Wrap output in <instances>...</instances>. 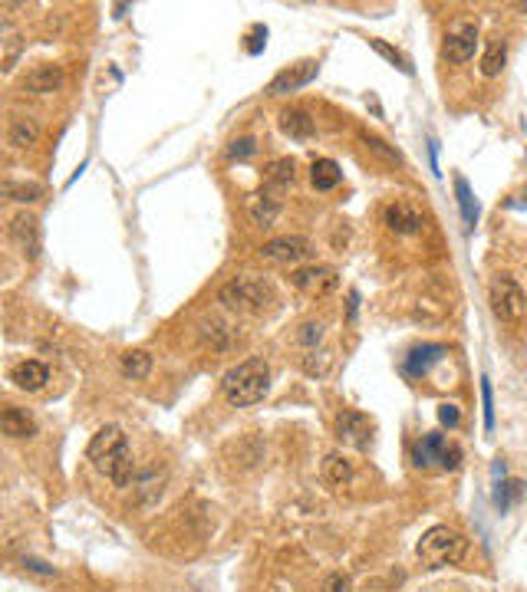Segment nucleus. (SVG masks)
<instances>
[{
    "label": "nucleus",
    "mask_w": 527,
    "mask_h": 592,
    "mask_svg": "<svg viewBox=\"0 0 527 592\" xmlns=\"http://www.w3.org/2000/svg\"><path fill=\"white\" fill-rule=\"evenodd\" d=\"M86 457L116 488H129V480H132V447H129V438L122 435V428L116 425L99 428L93 435V441H89V447H86Z\"/></svg>",
    "instance_id": "nucleus-1"
},
{
    "label": "nucleus",
    "mask_w": 527,
    "mask_h": 592,
    "mask_svg": "<svg viewBox=\"0 0 527 592\" xmlns=\"http://www.w3.org/2000/svg\"><path fill=\"white\" fill-rule=\"evenodd\" d=\"M267 392H271V365L264 359H244L234 369H228L222 379V395L234 408L257 405Z\"/></svg>",
    "instance_id": "nucleus-2"
},
{
    "label": "nucleus",
    "mask_w": 527,
    "mask_h": 592,
    "mask_svg": "<svg viewBox=\"0 0 527 592\" xmlns=\"http://www.w3.org/2000/svg\"><path fill=\"white\" fill-rule=\"evenodd\" d=\"M415 553H419V560L425 570H445V566H458V563L464 560L468 540H464L458 530L439 523V527H429V530L422 533Z\"/></svg>",
    "instance_id": "nucleus-3"
},
{
    "label": "nucleus",
    "mask_w": 527,
    "mask_h": 592,
    "mask_svg": "<svg viewBox=\"0 0 527 592\" xmlns=\"http://www.w3.org/2000/svg\"><path fill=\"white\" fill-rule=\"evenodd\" d=\"M218 303H224L228 310H238V313H267L271 310V303H274V287L261 277H251V273H244V277H234L228 280L218 290Z\"/></svg>",
    "instance_id": "nucleus-4"
},
{
    "label": "nucleus",
    "mask_w": 527,
    "mask_h": 592,
    "mask_svg": "<svg viewBox=\"0 0 527 592\" xmlns=\"http://www.w3.org/2000/svg\"><path fill=\"white\" fill-rule=\"evenodd\" d=\"M412 461H415V468L422 471H432V468H445V471H455L462 464V447L452 445L445 435H422L412 447Z\"/></svg>",
    "instance_id": "nucleus-5"
},
{
    "label": "nucleus",
    "mask_w": 527,
    "mask_h": 592,
    "mask_svg": "<svg viewBox=\"0 0 527 592\" xmlns=\"http://www.w3.org/2000/svg\"><path fill=\"white\" fill-rule=\"evenodd\" d=\"M488 303H491V313H495L501 322H521L527 313V296L521 290V283L514 277H495L491 280V290H488Z\"/></svg>",
    "instance_id": "nucleus-6"
},
{
    "label": "nucleus",
    "mask_w": 527,
    "mask_h": 592,
    "mask_svg": "<svg viewBox=\"0 0 527 592\" xmlns=\"http://www.w3.org/2000/svg\"><path fill=\"white\" fill-rule=\"evenodd\" d=\"M290 280H294V287L304 296H314V300H320V296H327V293L337 290V271L333 267H323V263H310V267H297L294 273H290Z\"/></svg>",
    "instance_id": "nucleus-7"
},
{
    "label": "nucleus",
    "mask_w": 527,
    "mask_h": 592,
    "mask_svg": "<svg viewBox=\"0 0 527 592\" xmlns=\"http://www.w3.org/2000/svg\"><path fill=\"white\" fill-rule=\"evenodd\" d=\"M478 50V27L474 23H455L452 30L445 33V43H442V56L455 66H462L468 63Z\"/></svg>",
    "instance_id": "nucleus-8"
},
{
    "label": "nucleus",
    "mask_w": 527,
    "mask_h": 592,
    "mask_svg": "<svg viewBox=\"0 0 527 592\" xmlns=\"http://www.w3.org/2000/svg\"><path fill=\"white\" fill-rule=\"evenodd\" d=\"M337 438L343 445L356 447V451H369V445H372V421L363 412L347 408L337 418Z\"/></svg>",
    "instance_id": "nucleus-9"
},
{
    "label": "nucleus",
    "mask_w": 527,
    "mask_h": 592,
    "mask_svg": "<svg viewBox=\"0 0 527 592\" xmlns=\"http://www.w3.org/2000/svg\"><path fill=\"white\" fill-rule=\"evenodd\" d=\"M261 257L271 263H300V260L314 257V244L306 238H274L261 247Z\"/></svg>",
    "instance_id": "nucleus-10"
},
{
    "label": "nucleus",
    "mask_w": 527,
    "mask_h": 592,
    "mask_svg": "<svg viewBox=\"0 0 527 592\" xmlns=\"http://www.w3.org/2000/svg\"><path fill=\"white\" fill-rule=\"evenodd\" d=\"M316 70H320V63L316 60H300V63H294V66H287V70H280V73L271 79L267 96H287V93L304 89V86L316 76Z\"/></svg>",
    "instance_id": "nucleus-11"
},
{
    "label": "nucleus",
    "mask_w": 527,
    "mask_h": 592,
    "mask_svg": "<svg viewBox=\"0 0 527 592\" xmlns=\"http://www.w3.org/2000/svg\"><path fill=\"white\" fill-rule=\"evenodd\" d=\"M60 86H63V66H56V63H40L23 76V93L30 96H50Z\"/></svg>",
    "instance_id": "nucleus-12"
},
{
    "label": "nucleus",
    "mask_w": 527,
    "mask_h": 592,
    "mask_svg": "<svg viewBox=\"0 0 527 592\" xmlns=\"http://www.w3.org/2000/svg\"><path fill=\"white\" fill-rule=\"evenodd\" d=\"M448 355V349L439 343H422L415 346L409 355H406V363H402V372L412 375V379H422V375L432 372V365H439Z\"/></svg>",
    "instance_id": "nucleus-13"
},
{
    "label": "nucleus",
    "mask_w": 527,
    "mask_h": 592,
    "mask_svg": "<svg viewBox=\"0 0 527 592\" xmlns=\"http://www.w3.org/2000/svg\"><path fill=\"white\" fill-rule=\"evenodd\" d=\"M297 178V165L294 158H277V162H271V165L264 168L261 175V191H267V195L280 197L287 191V188L294 185Z\"/></svg>",
    "instance_id": "nucleus-14"
},
{
    "label": "nucleus",
    "mask_w": 527,
    "mask_h": 592,
    "mask_svg": "<svg viewBox=\"0 0 527 592\" xmlns=\"http://www.w3.org/2000/svg\"><path fill=\"white\" fill-rule=\"evenodd\" d=\"M11 238L27 257H37L40 254V221L33 214H17L11 221Z\"/></svg>",
    "instance_id": "nucleus-15"
},
{
    "label": "nucleus",
    "mask_w": 527,
    "mask_h": 592,
    "mask_svg": "<svg viewBox=\"0 0 527 592\" xmlns=\"http://www.w3.org/2000/svg\"><path fill=\"white\" fill-rule=\"evenodd\" d=\"M382 224L392 230V234H415L422 228V214L406 201H396L389 208L382 211Z\"/></svg>",
    "instance_id": "nucleus-16"
},
{
    "label": "nucleus",
    "mask_w": 527,
    "mask_h": 592,
    "mask_svg": "<svg viewBox=\"0 0 527 592\" xmlns=\"http://www.w3.org/2000/svg\"><path fill=\"white\" fill-rule=\"evenodd\" d=\"M11 382L17 388H23V392H40L43 385L50 382V369L43 363H37V359H27V363L11 369Z\"/></svg>",
    "instance_id": "nucleus-17"
},
{
    "label": "nucleus",
    "mask_w": 527,
    "mask_h": 592,
    "mask_svg": "<svg viewBox=\"0 0 527 592\" xmlns=\"http://www.w3.org/2000/svg\"><path fill=\"white\" fill-rule=\"evenodd\" d=\"M280 132L290 136L294 142H306V138L316 136V125L306 109H284L280 113Z\"/></svg>",
    "instance_id": "nucleus-18"
},
{
    "label": "nucleus",
    "mask_w": 527,
    "mask_h": 592,
    "mask_svg": "<svg viewBox=\"0 0 527 592\" xmlns=\"http://www.w3.org/2000/svg\"><path fill=\"white\" fill-rule=\"evenodd\" d=\"M247 214H251V221L257 228H271L277 221V214H280V197L257 191V195L247 197Z\"/></svg>",
    "instance_id": "nucleus-19"
},
{
    "label": "nucleus",
    "mask_w": 527,
    "mask_h": 592,
    "mask_svg": "<svg viewBox=\"0 0 527 592\" xmlns=\"http://www.w3.org/2000/svg\"><path fill=\"white\" fill-rule=\"evenodd\" d=\"M0 428H4V435L7 438H33L37 435V421L17 405H7L4 412H0Z\"/></svg>",
    "instance_id": "nucleus-20"
},
{
    "label": "nucleus",
    "mask_w": 527,
    "mask_h": 592,
    "mask_svg": "<svg viewBox=\"0 0 527 592\" xmlns=\"http://www.w3.org/2000/svg\"><path fill=\"white\" fill-rule=\"evenodd\" d=\"M455 201H458V211H462L464 230L472 234L474 224H478V201H474L472 185H468L462 175H455Z\"/></svg>",
    "instance_id": "nucleus-21"
},
{
    "label": "nucleus",
    "mask_w": 527,
    "mask_h": 592,
    "mask_svg": "<svg viewBox=\"0 0 527 592\" xmlns=\"http://www.w3.org/2000/svg\"><path fill=\"white\" fill-rule=\"evenodd\" d=\"M339 178H343V171L333 158H316L310 165V181H314L316 191H333L339 185Z\"/></svg>",
    "instance_id": "nucleus-22"
},
{
    "label": "nucleus",
    "mask_w": 527,
    "mask_h": 592,
    "mask_svg": "<svg viewBox=\"0 0 527 592\" xmlns=\"http://www.w3.org/2000/svg\"><path fill=\"white\" fill-rule=\"evenodd\" d=\"M37 138H40V125H37V119H30V115H17V119L11 122L7 142H11L13 148H30Z\"/></svg>",
    "instance_id": "nucleus-23"
},
{
    "label": "nucleus",
    "mask_w": 527,
    "mask_h": 592,
    "mask_svg": "<svg viewBox=\"0 0 527 592\" xmlns=\"http://www.w3.org/2000/svg\"><path fill=\"white\" fill-rule=\"evenodd\" d=\"M323 480L333 490L347 488L349 480H353V464L343 454H327V461H323Z\"/></svg>",
    "instance_id": "nucleus-24"
},
{
    "label": "nucleus",
    "mask_w": 527,
    "mask_h": 592,
    "mask_svg": "<svg viewBox=\"0 0 527 592\" xmlns=\"http://www.w3.org/2000/svg\"><path fill=\"white\" fill-rule=\"evenodd\" d=\"M0 37H4V63H0V70L4 73H13V66H17V60H21V53H23V37L17 30H13L11 23H4L0 27Z\"/></svg>",
    "instance_id": "nucleus-25"
},
{
    "label": "nucleus",
    "mask_w": 527,
    "mask_h": 592,
    "mask_svg": "<svg viewBox=\"0 0 527 592\" xmlns=\"http://www.w3.org/2000/svg\"><path fill=\"white\" fill-rule=\"evenodd\" d=\"M505 63H507V43L491 40L485 46V56H481V73L491 79V76H498L501 70H505Z\"/></svg>",
    "instance_id": "nucleus-26"
},
{
    "label": "nucleus",
    "mask_w": 527,
    "mask_h": 592,
    "mask_svg": "<svg viewBox=\"0 0 527 592\" xmlns=\"http://www.w3.org/2000/svg\"><path fill=\"white\" fill-rule=\"evenodd\" d=\"M4 195L11 197V201H17V204H33V201L43 197V185L40 181H7Z\"/></svg>",
    "instance_id": "nucleus-27"
},
{
    "label": "nucleus",
    "mask_w": 527,
    "mask_h": 592,
    "mask_svg": "<svg viewBox=\"0 0 527 592\" xmlns=\"http://www.w3.org/2000/svg\"><path fill=\"white\" fill-rule=\"evenodd\" d=\"M122 372H126L129 379H146V375L152 372V355L142 353V349L126 353L122 355Z\"/></svg>",
    "instance_id": "nucleus-28"
},
{
    "label": "nucleus",
    "mask_w": 527,
    "mask_h": 592,
    "mask_svg": "<svg viewBox=\"0 0 527 592\" xmlns=\"http://www.w3.org/2000/svg\"><path fill=\"white\" fill-rule=\"evenodd\" d=\"M524 497V484L521 480H495V504L498 510H507L514 500Z\"/></svg>",
    "instance_id": "nucleus-29"
},
{
    "label": "nucleus",
    "mask_w": 527,
    "mask_h": 592,
    "mask_svg": "<svg viewBox=\"0 0 527 592\" xmlns=\"http://www.w3.org/2000/svg\"><path fill=\"white\" fill-rule=\"evenodd\" d=\"M369 46H372V50L380 53V56H386V60H389L392 66L399 70V73L412 76V63L406 60V56H402V53L396 50V46H389V43H386V40H369Z\"/></svg>",
    "instance_id": "nucleus-30"
},
{
    "label": "nucleus",
    "mask_w": 527,
    "mask_h": 592,
    "mask_svg": "<svg viewBox=\"0 0 527 592\" xmlns=\"http://www.w3.org/2000/svg\"><path fill=\"white\" fill-rule=\"evenodd\" d=\"M297 339H300V346H306V349L314 353L316 346H320V339H323V322H304Z\"/></svg>",
    "instance_id": "nucleus-31"
},
{
    "label": "nucleus",
    "mask_w": 527,
    "mask_h": 592,
    "mask_svg": "<svg viewBox=\"0 0 527 592\" xmlns=\"http://www.w3.org/2000/svg\"><path fill=\"white\" fill-rule=\"evenodd\" d=\"M481 408H485V431H491V428H495V398H491L488 375H481Z\"/></svg>",
    "instance_id": "nucleus-32"
},
{
    "label": "nucleus",
    "mask_w": 527,
    "mask_h": 592,
    "mask_svg": "<svg viewBox=\"0 0 527 592\" xmlns=\"http://www.w3.org/2000/svg\"><path fill=\"white\" fill-rule=\"evenodd\" d=\"M254 152H257V142H254L251 136L234 138L231 146H228V158H251Z\"/></svg>",
    "instance_id": "nucleus-33"
},
{
    "label": "nucleus",
    "mask_w": 527,
    "mask_h": 592,
    "mask_svg": "<svg viewBox=\"0 0 527 592\" xmlns=\"http://www.w3.org/2000/svg\"><path fill=\"white\" fill-rule=\"evenodd\" d=\"M323 592H353V582H349L347 572H330L323 579Z\"/></svg>",
    "instance_id": "nucleus-34"
},
{
    "label": "nucleus",
    "mask_w": 527,
    "mask_h": 592,
    "mask_svg": "<svg viewBox=\"0 0 527 592\" xmlns=\"http://www.w3.org/2000/svg\"><path fill=\"white\" fill-rule=\"evenodd\" d=\"M439 421H442L445 428L458 425V421H462V412H458V405H439Z\"/></svg>",
    "instance_id": "nucleus-35"
},
{
    "label": "nucleus",
    "mask_w": 527,
    "mask_h": 592,
    "mask_svg": "<svg viewBox=\"0 0 527 592\" xmlns=\"http://www.w3.org/2000/svg\"><path fill=\"white\" fill-rule=\"evenodd\" d=\"M366 146L372 148V152H380V155H386L389 162H402L399 152H392V148H386V142H380V138H366Z\"/></svg>",
    "instance_id": "nucleus-36"
},
{
    "label": "nucleus",
    "mask_w": 527,
    "mask_h": 592,
    "mask_svg": "<svg viewBox=\"0 0 527 592\" xmlns=\"http://www.w3.org/2000/svg\"><path fill=\"white\" fill-rule=\"evenodd\" d=\"M23 566L33 572H43V576H53V566H46V563H40V560H23Z\"/></svg>",
    "instance_id": "nucleus-37"
},
{
    "label": "nucleus",
    "mask_w": 527,
    "mask_h": 592,
    "mask_svg": "<svg viewBox=\"0 0 527 592\" xmlns=\"http://www.w3.org/2000/svg\"><path fill=\"white\" fill-rule=\"evenodd\" d=\"M356 306H359V293L353 290V293H349V306H347V320L349 322L356 320Z\"/></svg>",
    "instance_id": "nucleus-38"
},
{
    "label": "nucleus",
    "mask_w": 527,
    "mask_h": 592,
    "mask_svg": "<svg viewBox=\"0 0 527 592\" xmlns=\"http://www.w3.org/2000/svg\"><path fill=\"white\" fill-rule=\"evenodd\" d=\"M511 204H514V208H527V191L521 197H517V201H511Z\"/></svg>",
    "instance_id": "nucleus-39"
}]
</instances>
